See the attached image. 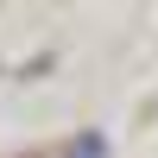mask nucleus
I'll return each mask as SVG.
<instances>
[{
    "instance_id": "nucleus-1",
    "label": "nucleus",
    "mask_w": 158,
    "mask_h": 158,
    "mask_svg": "<svg viewBox=\"0 0 158 158\" xmlns=\"http://www.w3.org/2000/svg\"><path fill=\"white\" fill-rule=\"evenodd\" d=\"M70 158H101V139H82V146H76Z\"/></svg>"
}]
</instances>
